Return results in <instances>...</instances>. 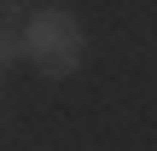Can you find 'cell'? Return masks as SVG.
Returning <instances> with one entry per match:
<instances>
[{"mask_svg": "<svg viewBox=\"0 0 157 151\" xmlns=\"http://www.w3.org/2000/svg\"><path fill=\"white\" fill-rule=\"evenodd\" d=\"M23 58H35L41 76H76L87 58V29L70 6H41L23 23Z\"/></svg>", "mask_w": 157, "mask_h": 151, "instance_id": "obj_1", "label": "cell"}, {"mask_svg": "<svg viewBox=\"0 0 157 151\" xmlns=\"http://www.w3.org/2000/svg\"><path fill=\"white\" fill-rule=\"evenodd\" d=\"M17 12H23V6H0V76H6V70L23 58V29L12 23Z\"/></svg>", "mask_w": 157, "mask_h": 151, "instance_id": "obj_2", "label": "cell"}]
</instances>
